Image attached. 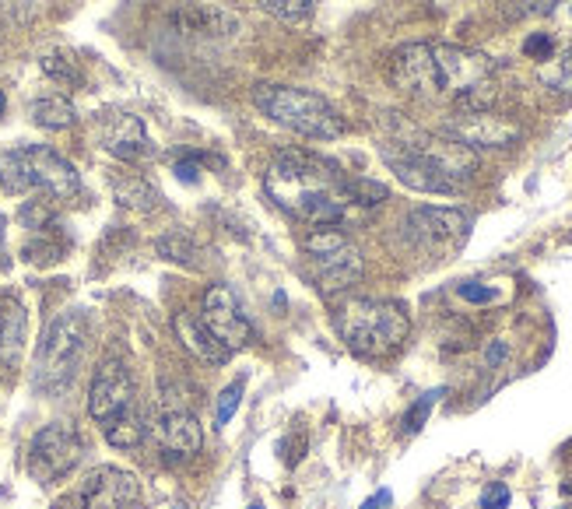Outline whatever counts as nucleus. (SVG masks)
<instances>
[{"label": "nucleus", "instance_id": "nucleus-7", "mask_svg": "<svg viewBox=\"0 0 572 509\" xmlns=\"http://www.w3.org/2000/svg\"><path fill=\"white\" fill-rule=\"evenodd\" d=\"M467 229H471V222H467V215L457 208H415L404 218V236H408V243L439 260L464 246Z\"/></svg>", "mask_w": 572, "mask_h": 509}, {"label": "nucleus", "instance_id": "nucleus-13", "mask_svg": "<svg viewBox=\"0 0 572 509\" xmlns=\"http://www.w3.org/2000/svg\"><path fill=\"white\" fill-rule=\"evenodd\" d=\"M172 32H179L183 39H204V43H225L239 32V18L229 11L215 8V4H179L169 15Z\"/></svg>", "mask_w": 572, "mask_h": 509}, {"label": "nucleus", "instance_id": "nucleus-28", "mask_svg": "<svg viewBox=\"0 0 572 509\" xmlns=\"http://www.w3.org/2000/svg\"><path fill=\"white\" fill-rule=\"evenodd\" d=\"M239 397H243V380L229 383V387L218 394V408H215V429H222V425L232 422V415H236L239 408Z\"/></svg>", "mask_w": 572, "mask_h": 509}, {"label": "nucleus", "instance_id": "nucleus-15", "mask_svg": "<svg viewBox=\"0 0 572 509\" xmlns=\"http://www.w3.org/2000/svg\"><path fill=\"white\" fill-rule=\"evenodd\" d=\"M383 162L394 169V176L404 183V187L418 190V194H464L457 183L446 180L439 169H432L429 162H422L415 151H408L404 144H397V141L383 144Z\"/></svg>", "mask_w": 572, "mask_h": 509}, {"label": "nucleus", "instance_id": "nucleus-2", "mask_svg": "<svg viewBox=\"0 0 572 509\" xmlns=\"http://www.w3.org/2000/svg\"><path fill=\"white\" fill-rule=\"evenodd\" d=\"M432 50V102L457 109H488L499 92L495 64L478 50L453 43H429Z\"/></svg>", "mask_w": 572, "mask_h": 509}, {"label": "nucleus", "instance_id": "nucleus-12", "mask_svg": "<svg viewBox=\"0 0 572 509\" xmlns=\"http://www.w3.org/2000/svg\"><path fill=\"white\" fill-rule=\"evenodd\" d=\"M141 499V481L123 467H95L74 492L78 509H130Z\"/></svg>", "mask_w": 572, "mask_h": 509}, {"label": "nucleus", "instance_id": "nucleus-30", "mask_svg": "<svg viewBox=\"0 0 572 509\" xmlns=\"http://www.w3.org/2000/svg\"><path fill=\"white\" fill-rule=\"evenodd\" d=\"M523 53H527L530 60H551L555 57V39L548 36V32H534V36L527 39V43H523Z\"/></svg>", "mask_w": 572, "mask_h": 509}, {"label": "nucleus", "instance_id": "nucleus-14", "mask_svg": "<svg viewBox=\"0 0 572 509\" xmlns=\"http://www.w3.org/2000/svg\"><path fill=\"white\" fill-rule=\"evenodd\" d=\"M155 439L165 450V457L172 460H190L194 453H201L204 446V432L197 425V418L183 408V404L165 401L162 411L155 418Z\"/></svg>", "mask_w": 572, "mask_h": 509}, {"label": "nucleus", "instance_id": "nucleus-16", "mask_svg": "<svg viewBox=\"0 0 572 509\" xmlns=\"http://www.w3.org/2000/svg\"><path fill=\"white\" fill-rule=\"evenodd\" d=\"M99 137L106 144L109 155L123 158V162H137V158L151 155L148 130H144L141 116L134 113H109L99 123Z\"/></svg>", "mask_w": 572, "mask_h": 509}, {"label": "nucleus", "instance_id": "nucleus-3", "mask_svg": "<svg viewBox=\"0 0 572 509\" xmlns=\"http://www.w3.org/2000/svg\"><path fill=\"white\" fill-rule=\"evenodd\" d=\"M337 330H341L344 345L358 355V359H387L390 352L404 345V337L411 330V320L404 306L383 299H351L337 309L334 316Z\"/></svg>", "mask_w": 572, "mask_h": 509}, {"label": "nucleus", "instance_id": "nucleus-41", "mask_svg": "<svg viewBox=\"0 0 572 509\" xmlns=\"http://www.w3.org/2000/svg\"><path fill=\"white\" fill-rule=\"evenodd\" d=\"M250 509H264V506H260V502H253V506Z\"/></svg>", "mask_w": 572, "mask_h": 509}, {"label": "nucleus", "instance_id": "nucleus-27", "mask_svg": "<svg viewBox=\"0 0 572 509\" xmlns=\"http://www.w3.org/2000/svg\"><path fill=\"white\" fill-rule=\"evenodd\" d=\"M344 194L355 204H383L387 201V187L372 180H344Z\"/></svg>", "mask_w": 572, "mask_h": 509}, {"label": "nucleus", "instance_id": "nucleus-9", "mask_svg": "<svg viewBox=\"0 0 572 509\" xmlns=\"http://www.w3.org/2000/svg\"><path fill=\"white\" fill-rule=\"evenodd\" d=\"M443 134L467 148H509L523 137V127L509 116H499L492 109H457L443 123Z\"/></svg>", "mask_w": 572, "mask_h": 509}, {"label": "nucleus", "instance_id": "nucleus-8", "mask_svg": "<svg viewBox=\"0 0 572 509\" xmlns=\"http://www.w3.org/2000/svg\"><path fill=\"white\" fill-rule=\"evenodd\" d=\"M81 453H85V443H81L78 432L64 422H53L46 429H39L36 439H32L29 474L36 481H43V485H50V481L64 478V474H71L78 467Z\"/></svg>", "mask_w": 572, "mask_h": 509}, {"label": "nucleus", "instance_id": "nucleus-33", "mask_svg": "<svg viewBox=\"0 0 572 509\" xmlns=\"http://www.w3.org/2000/svg\"><path fill=\"white\" fill-rule=\"evenodd\" d=\"M176 176L183 183H197L201 180V165H197V155L183 158V162H176Z\"/></svg>", "mask_w": 572, "mask_h": 509}, {"label": "nucleus", "instance_id": "nucleus-23", "mask_svg": "<svg viewBox=\"0 0 572 509\" xmlns=\"http://www.w3.org/2000/svg\"><path fill=\"white\" fill-rule=\"evenodd\" d=\"M113 190H116V201H120L123 208L151 211V208H155V201H158V194L141 180V176H123V180L113 183Z\"/></svg>", "mask_w": 572, "mask_h": 509}, {"label": "nucleus", "instance_id": "nucleus-22", "mask_svg": "<svg viewBox=\"0 0 572 509\" xmlns=\"http://www.w3.org/2000/svg\"><path fill=\"white\" fill-rule=\"evenodd\" d=\"M158 253H162L165 260H172V264H183V267H201L204 264L201 260L204 250L190 236H183V232H172V236L158 239Z\"/></svg>", "mask_w": 572, "mask_h": 509}, {"label": "nucleus", "instance_id": "nucleus-19", "mask_svg": "<svg viewBox=\"0 0 572 509\" xmlns=\"http://www.w3.org/2000/svg\"><path fill=\"white\" fill-rule=\"evenodd\" d=\"M172 327H176L179 345H183L186 352H194L201 362H211V366H225V362H229L232 352L222 345V341H218L215 334H211L208 327H204L201 316H194V313H176Z\"/></svg>", "mask_w": 572, "mask_h": 509}, {"label": "nucleus", "instance_id": "nucleus-11", "mask_svg": "<svg viewBox=\"0 0 572 509\" xmlns=\"http://www.w3.org/2000/svg\"><path fill=\"white\" fill-rule=\"evenodd\" d=\"M201 320L229 352L253 345V327L229 285H208V292L201 299Z\"/></svg>", "mask_w": 572, "mask_h": 509}, {"label": "nucleus", "instance_id": "nucleus-10", "mask_svg": "<svg viewBox=\"0 0 572 509\" xmlns=\"http://www.w3.org/2000/svg\"><path fill=\"white\" fill-rule=\"evenodd\" d=\"M134 397H137V390H134L130 369L123 366L120 359H106L99 369H95L92 390H88V415L106 429V425H113L116 418L134 411Z\"/></svg>", "mask_w": 572, "mask_h": 509}, {"label": "nucleus", "instance_id": "nucleus-18", "mask_svg": "<svg viewBox=\"0 0 572 509\" xmlns=\"http://www.w3.org/2000/svg\"><path fill=\"white\" fill-rule=\"evenodd\" d=\"M25 306L11 295H0V369L15 373L25 352Z\"/></svg>", "mask_w": 572, "mask_h": 509}, {"label": "nucleus", "instance_id": "nucleus-5", "mask_svg": "<svg viewBox=\"0 0 572 509\" xmlns=\"http://www.w3.org/2000/svg\"><path fill=\"white\" fill-rule=\"evenodd\" d=\"M0 187L8 194L71 197L78 190V169L46 144H25L0 155Z\"/></svg>", "mask_w": 572, "mask_h": 509}, {"label": "nucleus", "instance_id": "nucleus-37", "mask_svg": "<svg viewBox=\"0 0 572 509\" xmlns=\"http://www.w3.org/2000/svg\"><path fill=\"white\" fill-rule=\"evenodd\" d=\"M11 8H36V0H11Z\"/></svg>", "mask_w": 572, "mask_h": 509}, {"label": "nucleus", "instance_id": "nucleus-4", "mask_svg": "<svg viewBox=\"0 0 572 509\" xmlns=\"http://www.w3.org/2000/svg\"><path fill=\"white\" fill-rule=\"evenodd\" d=\"M253 106L264 116H271L278 127L292 134L313 137V141H334L344 134V120L323 95L309 88L292 85H257L253 88Z\"/></svg>", "mask_w": 572, "mask_h": 509}, {"label": "nucleus", "instance_id": "nucleus-17", "mask_svg": "<svg viewBox=\"0 0 572 509\" xmlns=\"http://www.w3.org/2000/svg\"><path fill=\"white\" fill-rule=\"evenodd\" d=\"M316 267H313V278L320 285V292L334 295V292H344L351 288L358 278H362V253L355 250L351 243H344L341 250L327 253V257H313Z\"/></svg>", "mask_w": 572, "mask_h": 509}, {"label": "nucleus", "instance_id": "nucleus-34", "mask_svg": "<svg viewBox=\"0 0 572 509\" xmlns=\"http://www.w3.org/2000/svg\"><path fill=\"white\" fill-rule=\"evenodd\" d=\"M390 502H394V495H390V488H379V492L372 495V499H365V502H362V509H387Z\"/></svg>", "mask_w": 572, "mask_h": 509}, {"label": "nucleus", "instance_id": "nucleus-38", "mask_svg": "<svg viewBox=\"0 0 572 509\" xmlns=\"http://www.w3.org/2000/svg\"><path fill=\"white\" fill-rule=\"evenodd\" d=\"M4 109H8V99H4V92H0V116H4Z\"/></svg>", "mask_w": 572, "mask_h": 509}, {"label": "nucleus", "instance_id": "nucleus-24", "mask_svg": "<svg viewBox=\"0 0 572 509\" xmlns=\"http://www.w3.org/2000/svg\"><path fill=\"white\" fill-rule=\"evenodd\" d=\"M102 432H106V443L116 446V450H134V446H141V439H144V422L137 411H130V415L116 418L113 425H106Z\"/></svg>", "mask_w": 572, "mask_h": 509}, {"label": "nucleus", "instance_id": "nucleus-20", "mask_svg": "<svg viewBox=\"0 0 572 509\" xmlns=\"http://www.w3.org/2000/svg\"><path fill=\"white\" fill-rule=\"evenodd\" d=\"M29 116L46 130H64L78 120V113H74V106L64 99V95H46V99H36L29 109Z\"/></svg>", "mask_w": 572, "mask_h": 509}, {"label": "nucleus", "instance_id": "nucleus-32", "mask_svg": "<svg viewBox=\"0 0 572 509\" xmlns=\"http://www.w3.org/2000/svg\"><path fill=\"white\" fill-rule=\"evenodd\" d=\"M509 488L502 485V481H492V485H485V492H481V509H506L509 506Z\"/></svg>", "mask_w": 572, "mask_h": 509}, {"label": "nucleus", "instance_id": "nucleus-26", "mask_svg": "<svg viewBox=\"0 0 572 509\" xmlns=\"http://www.w3.org/2000/svg\"><path fill=\"white\" fill-rule=\"evenodd\" d=\"M344 243H348V236H344V232H337L334 225H316L313 232H306V236H302V250H306L309 257H327V253L341 250Z\"/></svg>", "mask_w": 572, "mask_h": 509}, {"label": "nucleus", "instance_id": "nucleus-6", "mask_svg": "<svg viewBox=\"0 0 572 509\" xmlns=\"http://www.w3.org/2000/svg\"><path fill=\"white\" fill-rule=\"evenodd\" d=\"M85 345H88V323L81 313H60L57 320L46 327L43 341L36 348V373L32 383L46 394H60L74 383L78 366L85 359Z\"/></svg>", "mask_w": 572, "mask_h": 509}, {"label": "nucleus", "instance_id": "nucleus-35", "mask_svg": "<svg viewBox=\"0 0 572 509\" xmlns=\"http://www.w3.org/2000/svg\"><path fill=\"white\" fill-rule=\"evenodd\" d=\"M485 359H488V366H499V362L506 359V345H502V341H495V345L488 348V355H485Z\"/></svg>", "mask_w": 572, "mask_h": 509}, {"label": "nucleus", "instance_id": "nucleus-39", "mask_svg": "<svg viewBox=\"0 0 572 509\" xmlns=\"http://www.w3.org/2000/svg\"><path fill=\"white\" fill-rule=\"evenodd\" d=\"M562 492H565V495H572V478H569V481H565V485H562Z\"/></svg>", "mask_w": 572, "mask_h": 509}, {"label": "nucleus", "instance_id": "nucleus-40", "mask_svg": "<svg viewBox=\"0 0 572 509\" xmlns=\"http://www.w3.org/2000/svg\"><path fill=\"white\" fill-rule=\"evenodd\" d=\"M172 509H190V506H183V502H176V506H172Z\"/></svg>", "mask_w": 572, "mask_h": 509}, {"label": "nucleus", "instance_id": "nucleus-31", "mask_svg": "<svg viewBox=\"0 0 572 509\" xmlns=\"http://www.w3.org/2000/svg\"><path fill=\"white\" fill-rule=\"evenodd\" d=\"M457 292H460V299L474 302V306H488V302L499 299V292H495V288L478 285V281H464V285H457Z\"/></svg>", "mask_w": 572, "mask_h": 509}, {"label": "nucleus", "instance_id": "nucleus-25", "mask_svg": "<svg viewBox=\"0 0 572 509\" xmlns=\"http://www.w3.org/2000/svg\"><path fill=\"white\" fill-rule=\"evenodd\" d=\"M257 4L285 25H306L316 8V0H257Z\"/></svg>", "mask_w": 572, "mask_h": 509}, {"label": "nucleus", "instance_id": "nucleus-21", "mask_svg": "<svg viewBox=\"0 0 572 509\" xmlns=\"http://www.w3.org/2000/svg\"><path fill=\"white\" fill-rule=\"evenodd\" d=\"M537 78H541V85H548L551 92H572V43L565 46L558 57L544 60L541 67H537Z\"/></svg>", "mask_w": 572, "mask_h": 509}, {"label": "nucleus", "instance_id": "nucleus-29", "mask_svg": "<svg viewBox=\"0 0 572 509\" xmlns=\"http://www.w3.org/2000/svg\"><path fill=\"white\" fill-rule=\"evenodd\" d=\"M443 397V390H429L425 397H418L415 404L408 408V415H404V432H418L425 422H429V411H432V404Z\"/></svg>", "mask_w": 572, "mask_h": 509}, {"label": "nucleus", "instance_id": "nucleus-36", "mask_svg": "<svg viewBox=\"0 0 572 509\" xmlns=\"http://www.w3.org/2000/svg\"><path fill=\"white\" fill-rule=\"evenodd\" d=\"M11 264V257H8V243H4V218H0V271Z\"/></svg>", "mask_w": 572, "mask_h": 509}, {"label": "nucleus", "instance_id": "nucleus-1", "mask_svg": "<svg viewBox=\"0 0 572 509\" xmlns=\"http://www.w3.org/2000/svg\"><path fill=\"white\" fill-rule=\"evenodd\" d=\"M264 190L288 218L306 225H337L348 215L344 176L309 151L285 148L267 162Z\"/></svg>", "mask_w": 572, "mask_h": 509}]
</instances>
